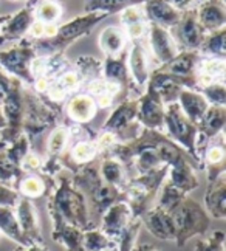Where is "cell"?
I'll list each match as a JSON object with an SVG mask.
<instances>
[{
    "label": "cell",
    "mask_w": 226,
    "mask_h": 251,
    "mask_svg": "<svg viewBox=\"0 0 226 251\" xmlns=\"http://www.w3.org/2000/svg\"><path fill=\"white\" fill-rule=\"evenodd\" d=\"M175 226V244L183 248L192 237L204 236L211 226V217L201 203L186 196L171 212Z\"/></svg>",
    "instance_id": "obj_5"
},
{
    "label": "cell",
    "mask_w": 226,
    "mask_h": 251,
    "mask_svg": "<svg viewBox=\"0 0 226 251\" xmlns=\"http://www.w3.org/2000/svg\"><path fill=\"white\" fill-rule=\"evenodd\" d=\"M144 13L151 24L163 26L166 30L174 28L181 17V11L175 9L168 2H164V0H147Z\"/></svg>",
    "instance_id": "obj_24"
},
{
    "label": "cell",
    "mask_w": 226,
    "mask_h": 251,
    "mask_svg": "<svg viewBox=\"0 0 226 251\" xmlns=\"http://www.w3.org/2000/svg\"><path fill=\"white\" fill-rule=\"evenodd\" d=\"M174 41L181 45L184 51H199L206 37V31L200 25L195 9H186L181 13L178 24L174 28Z\"/></svg>",
    "instance_id": "obj_11"
},
{
    "label": "cell",
    "mask_w": 226,
    "mask_h": 251,
    "mask_svg": "<svg viewBox=\"0 0 226 251\" xmlns=\"http://www.w3.org/2000/svg\"><path fill=\"white\" fill-rule=\"evenodd\" d=\"M75 186L79 189L88 205L92 214L101 217L107 208H110L116 201L124 200V192L109 183H105L100 174V163L98 160L77 169L72 174Z\"/></svg>",
    "instance_id": "obj_2"
},
{
    "label": "cell",
    "mask_w": 226,
    "mask_h": 251,
    "mask_svg": "<svg viewBox=\"0 0 226 251\" xmlns=\"http://www.w3.org/2000/svg\"><path fill=\"white\" fill-rule=\"evenodd\" d=\"M109 16L105 13H85L84 16L75 17L73 21L64 24L57 28V31L50 39H39L37 48L44 53L51 54H62L67 47H70L75 41L87 36L101 21Z\"/></svg>",
    "instance_id": "obj_6"
},
{
    "label": "cell",
    "mask_w": 226,
    "mask_h": 251,
    "mask_svg": "<svg viewBox=\"0 0 226 251\" xmlns=\"http://www.w3.org/2000/svg\"><path fill=\"white\" fill-rule=\"evenodd\" d=\"M16 191L19 192L21 197L33 200V199H39V197L45 196L48 192V185L42 177L25 174L16 185Z\"/></svg>",
    "instance_id": "obj_33"
},
{
    "label": "cell",
    "mask_w": 226,
    "mask_h": 251,
    "mask_svg": "<svg viewBox=\"0 0 226 251\" xmlns=\"http://www.w3.org/2000/svg\"><path fill=\"white\" fill-rule=\"evenodd\" d=\"M197 163H195L192 158H184L180 160L178 163L169 166L168 171V180L172 186L178 188L181 192H184L186 196L192 192L194 189H197L200 185V180L197 177Z\"/></svg>",
    "instance_id": "obj_16"
},
{
    "label": "cell",
    "mask_w": 226,
    "mask_h": 251,
    "mask_svg": "<svg viewBox=\"0 0 226 251\" xmlns=\"http://www.w3.org/2000/svg\"><path fill=\"white\" fill-rule=\"evenodd\" d=\"M149 44L155 59L161 65L171 62L174 57L180 53L178 45L174 41L172 34L163 26L151 24L149 26Z\"/></svg>",
    "instance_id": "obj_17"
},
{
    "label": "cell",
    "mask_w": 226,
    "mask_h": 251,
    "mask_svg": "<svg viewBox=\"0 0 226 251\" xmlns=\"http://www.w3.org/2000/svg\"><path fill=\"white\" fill-rule=\"evenodd\" d=\"M6 19H8V16H0V30H2V25L6 22Z\"/></svg>",
    "instance_id": "obj_54"
},
{
    "label": "cell",
    "mask_w": 226,
    "mask_h": 251,
    "mask_svg": "<svg viewBox=\"0 0 226 251\" xmlns=\"http://www.w3.org/2000/svg\"><path fill=\"white\" fill-rule=\"evenodd\" d=\"M14 211H16V217H17L19 226H21L22 236L25 239L26 245L45 244L41 222H39V216H37V211L33 205V201L29 199L21 197L17 201V205L14 206Z\"/></svg>",
    "instance_id": "obj_13"
},
{
    "label": "cell",
    "mask_w": 226,
    "mask_h": 251,
    "mask_svg": "<svg viewBox=\"0 0 226 251\" xmlns=\"http://www.w3.org/2000/svg\"><path fill=\"white\" fill-rule=\"evenodd\" d=\"M82 234H84L82 229L68 224L54 225L51 229L53 240L61 245L65 251H84Z\"/></svg>",
    "instance_id": "obj_29"
},
{
    "label": "cell",
    "mask_w": 226,
    "mask_h": 251,
    "mask_svg": "<svg viewBox=\"0 0 226 251\" xmlns=\"http://www.w3.org/2000/svg\"><path fill=\"white\" fill-rule=\"evenodd\" d=\"M225 124H226V109L223 105H209L208 110L204 112L201 121L199 123L197 129L201 137H204L211 143V140L223 133Z\"/></svg>",
    "instance_id": "obj_28"
},
{
    "label": "cell",
    "mask_w": 226,
    "mask_h": 251,
    "mask_svg": "<svg viewBox=\"0 0 226 251\" xmlns=\"http://www.w3.org/2000/svg\"><path fill=\"white\" fill-rule=\"evenodd\" d=\"M24 251H50V250L47 248L45 244H33V245L25 247Z\"/></svg>",
    "instance_id": "obj_52"
},
{
    "label": "cell",
    "mask_w": 226,
    "mask_h": 251,
    "mask_svg": "<svg viewBox=\"0 0 226 251\" xmlns=\"http://www.w3.org/2000/svg\"><path fill=\"white\" fill-rule=\"evenodd\" d=\"M169 166H161L146 174H136L130 177L124 188V201L130 206L135 219H141L144 212L152 208L156 196L168 177Z\"/></svg>",
    "instance_id": "obj_3"
},
{
    "label": "cell",
    "mask_w": 226,
    "mask_h": 251,
    "mask_svg": "<svg viewBox=\"0 0 226 251\" xmlns=\"http://www.w3.org/2000/svg\"><path fill=\"white\" fill-rule=\"evenodd\" d=\"M0 44H2V39H0Z\"/></svg>",
    "instance_id": "obj_58"
},
{
    "label": "cell",
    "mask_w": 226,
    "mask_h": 251,
    "mask_svg": "<svg viewBox=\"0 0 226 251\" xmlns=\"http://www.w3.org/2000/svg\"><path fill=\"white\" fill-rule=\"evenodd\" d=\"M195 251H225V233L223 231H214L208 237L200 239Z\"/></svg>",
    "instance_id": "obj_43"
},
{
    "label": "cell",
    "mask_w": 226,
    "mask_h": 251,
    "mask_svg": "<svg viewBox=\"0 0 226 251\" xmlns=\"http://www.w3.org/2000/svg\"><path fill=\"white\" fill-rule=\"evenodd\" d=\"M102 251H116L115 248H109V250H102Z\"/></svg>",
    "instance_id": "obj_57"
},
{
    "label": "cell",
    "mask_w": 226,
    "mask_h": 251,
    "mask_svg": "<svg viewBox=\"0 0 226 251\" xmlns=\"http://www.w3.org/2000/svg\"><path fill=\"white\" fill-rule=\"evenodd\" d=\"M29 141L28 137L25 133H22L21 137L16 138L11 144H8L6 149H5V153L8 155V158L11 160L13 163H16V165L21 166L22 160L25 158V155L29 152Z\"/></svg>",
    "instance_id": "obj_41"
},
{
    "label": "cell",
    "mask_w": 226,
    "mask_h": 251,
    "mask_svg": "<svg viewBox=\"0 0 226 251\" xmlns=\"http://www.w3.org/2000/svg\"><path fill=\"white\" fill-rule=\"evenodd\" d=\"M164 109L166 105L161 101L155 90L147 87L146 93L138 98V113H136V121L143 127L164 132Z\"/></svg>",
    "instance_id": "obj_12"
},
{
    "label": "cell",
    "mask_w": 226,
    "mask_h": 251,
    "mask_svg": "<svg viewBox=\"0 0 226 251\" xmlns=\"http://www.w3.org/2000/svg\"><path fill=\"white\" fill-rule=\"evenodd\" d=\"M203 208L211 219L223 220L226 217V172L208 181Z\"/></svg>",
    "instance_id": "obj_18"
},
{
    "label": "cell",
    "mask_w": 226,
    "mask_h": 251,
    "mask_svg": "<svg viewBox=\"0 0 226 251\" xmlns=\"http://www.w3.org/2000/svg\"><path fill=\"white\" fill-rule=\"evenodd\" d=\"M164 130L168 132L166 135H168L169 138H172L178 146H181L189 153L191 158L197 163L199 169H201L199 158H197V152H195V143H197L199 129H197V126L181 112L180 105L176 102L166 104Z\"/></svg>",
    "instance_id": "obj_7"
},
{
    "label": "cell",
    "mask_w": 226,
    "mask_h": 251,
    "mask_svg": "<svg viewBox=\"0 0 226 251\" xmlns=\"http://www.w3.org/2000/svg\"><path fill=\"white\" fill-rule=\"evenodd\" d=\"M61 13H62L61 5L56 2H42L36 8L37 21L42 24H53L56 19H59Z\"/></svg>",
    "instance_id": "obj_42"
},
{
    "label": "cell",
    "mask_w": 226,
    "mask_h": 251,
    "mask_svg": "<svg viewBox=\"0 0 226 251\" xmlns=\"http://www.w3.org/2000/svg\"><path fill=\"white\" fill-rule=\"evenodd\" d=\"M133 219L135 217L132 214L130 206L127 205L124 200L116 201L110 208H107L104 211V214L101 216L100 229L107 237L116 240Z\"/></svg>",
    "instance_id": "obj_14"
},
{
    "label": "cell",
    "mask_w": 226,
    "mask_h": 251,
    "mask_svg": "<svg viewBox=\"0 0 226 251\" xmlns=\"http://www.w3.org/2000/svg\"><path fill=\"white\" fill-rule=\"evenodd\" d=\"M136 113H138V98L135 100L127 98L121 102H118L115 110L105 120L101 130L115 135L118 143L129 141L135 138L143 127L136 121Z\"/></svg>",
    "instance_id": "obj_8"
},
{
    "label": "cell",
    "mask_w": 226,
    "mask_h": 251,
    "mask_svg": "<svg viewBox=\"0 0 226 251\" xmlns=\"http://www.w3.org/2000/svg\"><path fill=\"white\" fill-rule=\"evenodd\" d=\"M98 163H100V174L105 183L124 191L127 181H129V169L126 165L112 157V155H101L98 157Z\"/></svg>",
    "instance_id": "obj_25"
},
{
    "label": "cell",
    "mask_w": 226,
    "mask_h": 251,
    "mask_svg": "<svg viewBox=\"0 0 226 251\" xmlns=\"http://www.w3.org/2000/svg\"><path fill=\"white\" fill-rule=\"evenodd\" d=\"M201 157V169H206L208 181L217 178L220 174L226 172V151H225V137L220 133L219 137L211 140Z\"/></svg>",
    "instance_id": "obj_21"
},
{
    "label": "cell",
    "mask_w": 226,
    "mask_h": 251,
    "mask_svg": "<svg viewBox=\"0 0 226 251\" xmlns=\"http://www.w3.org/2000/svg\"><path fill=\"white\" fill-rule=\"evenodd\" d=\"M41 166H42V160L39 158L36 153H33V152H28L26 155H25V158L22 160V163H21V168L26 174L39 171V169H41Z\"/></svg>",
    "instance_id": "obj_46"
},
{
    "label": "cell",
    "mask_w": 226,
    "mask_h": 251,
    "mask_svg": "<svg viewBox=\"0 0 226 251\" xmlns=\"http://www.w3.org/2000/svg\"><path fill=\"white\" fill-rule=\"evenodd\" d=\"M25 174L26 172L21 166L8 158L5 151H0V183L16 189V185Z\"/></svg>",
    "instance_id": "obj_36"
},
{
    "label": "cell",
    "mask_w": 226,
    "mask_h": 251,
    "mask_svg": "<svg viewBox=\"0 0 226 251\" xmlns=\"http://www.w3.org/2000/svg\"><path fill=\"white\" fill-rule=\"evenodd\" d=\"M11 82H13V78H9L5 72L0 70V105H2L9 89H11Z\"/></svg>",
    "instance_id": "obj_47"
},
{
    "label": "cell",
    "mask_w": 226,
    "mask_h": 251,
    "mask_svg": "<svg viewBox=\"0 0 226 251\" xmlns=\"http://www.w3.org/2000/svg\"><path fill=\"white\" fill-rule=\"evenodd\" d=\"M209 105H223L226 104V87L223 81H214L211 84H206L200 87L199 90Z\"/></svg>",
    "instance_id": "obj_40"
},
{
    "label": "cell",
    "mask_w": 226,
    "mask_h": 251,
    "mask_svg": "<svg viewBox=\"0 0 226 251\" xmlns=\"http://www.w3.org/2000/svg\"><path fill=\"white\" fill-rule=\"evenodd\" d=\"M100 47L105 56H120L126 47V33L118 26H107L100 34Z\"/></svg>",
    "instance_id": "obj_30"
},
{
    "label": "cell",
    "mask_w": 226,
    "mask_h": 251,
    "mask_svg": "<svg viewBox=\"0 0 226 251\" xmlns=\"http://www.w3.org/2000/svg\"><path fill=\"white\" fill-rule=\"evenodd\" d=\"M184 197H186L184 192H181L178 188L172 186L168 180H164L163 186H161V189L158 192V196H156V200H155L153 205H156L158 208L168 211V212H172L176 208V205H178Z\"/></svg>",
    "instance_id": "obj_35"
},
{
    "label": "cell",
    "mask_w": 226,
    "mask_h": 251,
    "mask_svg": "<svg viewBox=\"0 0 226 251\" xmlns=\"http://www.w3.org/2000/svg\"><path fill=\"white\" fill-rule=\"evenodd\" d=\"M59 124V107L41 95L24 87V121L22 132L29 141Z\"/></svg>",
    "instance_id": "obj_4"
},
{
    "label": "cell",
    "mask_w": 226,
    "mask_h": 251,
    "mask_svg": "<svg viewBox=\"0 0 226 251\" xmlns=\"http://www.w3.org/2000/svg\"><path fill=\"white\" fill-rule=\"evenodd\" d=\"M102 78L109 82L116 84L121 89L124 98H127L129 90L132 89V79L127 70V53L123 51L120 56L110 57L105 56L102 64Z\"/></svg>",
    "instance_id": "obj_19"
},
{
    "label": "cell",
    "mask_w": 226,
    "mask_h": 251,
    "mask_svg": "<svg viewBox=\"0 0 226 251\" xmlns=\"http://www.w3.org/2000/svg\"><path fill=\"white\" fill-rule=\"evenodd\" d=\"M36 57L34 45L28 41H22L8 50L0 51V65L11 73L16 79L25 82L28 85H33L34 78L31 75V62Z\"/></svg>",
    "instance_id": "obj_10"
},
{
    "label": "cell",
    "mask_w": 226,
    "mask_h": 251,
    "mask_svg": "<svg viewBox=\"0 0 226 251\" xmlns=\"http://www.w3.org/2000/svg\"><path fill=\"white\" fill-rule=\"evenodd\" d=\"M132 251H161V250L151 245V244H135Z\"/></svg>",
    "instance_id": "obj_51"
},
{
    "label": "cell",
    "mask_w": 226,
    "mask_h": 251,
    "mask_svg": "<svg viewBox=\"0 0 226 251\" xmlns=\"http://www.w3.org/2000/svg\"><path fill=\"white\" fill-rule=\"evenodd\" d=\"M6 126V121H5V117H3V112H2V107H0V130Z\"/></svg>",
    "instance_id": "obj_53"
},
{
    "label": "cell",
    "mask_w": 226,
    "mask_h": 251,
    "mask_svg": "<svg viewBox=\"0 0 226 251\" xmlns=\"http://www.w3.org/2000/svg\"><path fill=\"white\" fill-rule=\"evenodd\" d=\"M126 30H127V36H129L133 42H136L144 34L146 26H144L143 21H140V22H135V24H132L129 26H126Z\"/></svg>",
    "instance_id": "obj_48"
},
{
    "label": "cell",
    "mask_w": 226,
    "mask_h": 251,
    "mask_svg": "<svg viewBox=\"0 0 226 251\" xmlns=\"http://www.w3.org/2000/svg\"><path fill=\"white\" fill-rule=\"evenodd\" d=\"M127 70H129V76L132 82H135L136 87H144L149 81V67H147V56L141 44L136 41L132 44V48L129 51V57H127Z\"/></svg>",
    "instance_id": "obj_27"
},
{
    "label": "cell",
    "mask_w": 226,
    "mask_h": 251,
    "mask_svg": "<svg viewBox=\"0 0 226 251\" xmlns=\"http://www.w3.org/2000/svg\"><path fill=\"white\" fill-rule=\"evenodd\" d=\"M197 19L204 31H217L225 28L226 24V11L223 0H203L195 9Z\"/></svg>",
    "instance_id": "obj_22"
},
{
    "label": "cell",
    "mask_w": 226,
    "mask_h": 251,
    "mask_svg": "<svg viewBox=\"0 0 226 251\" xmlns=\"http://www.w3.org/2000/svg\"><path fill=\"white\" fill-rule=\"evenodd\" d=\"M164 2H168L171 6H174L175 9H178V11H186V9H191V6L199 2V0H164Z\"/></svg>",
    "instance_id": "obj_49"
},
{
    "label": "cell",
    "mask_w": 226,
    "mask_h": 251,
    "mask_svg": "<svg viewBox=\"0 0 226 251\" xmlns=\"http://www.w3.org/2000/svg\"><path fill=\"white\" fill-rule=\"evenodd\" d=\"M200 51L212 54L214 57H225L226 51V28H220L204 37Z\"/></svg>",
    "instance_id": "obj_37"
},
{
    "label": "cell",
    "mask_w": 226,
    "mask_h": 251,
    "mask_svg": "<svg viewBox=\"0 0 226 251\" xmlns=\"http://www.w3.org/2000/svg\"><path fill=\"white\" fill-rule=\"evenodd\" d=\"M147 0H84L85 13H120L126 8L138 6Z\"/></svg>",
    "instance_id": "obj_32"
},
{
    "label": "cell",
    "mask_w": 226,
    "mask_h": 251,
    "mask_svg": "<svg viewBox=\"0 0 226 251\" xmlns=\"http://www.w3.org/2000/svg\"><path fill=\"white\" fill-rule=\"evenodd\" d=\"M24 248H25V247H21V245H17V247H16L14 250H13V251H24Z\"/></svg>",
    "instance_id": "obj_56"
},
{
    "label": "cell",
    "mask_w": 226,
    "mask_h": 251,
    "mask_svg": "<svg viewBox=\"0 0 226 251\" xmlns=\"http://www.w3.org/2000/svg\"><path fill=\"white\" fill-rule=\"evenodd\" d=\"M77 67V73L82 76V79H98L102 78V62L100 59L92 56H81L79 59L76 61Z\"/></svg>",
    "instance_id": "obj_39"
},
{
    "label": "cell",
    "mask_w": 226,
    "mask_h": 251,
    "mask_svg": "<svg viewBox=\"0 0 226 251\" xmlns=\"http://www.w3.org/2000/svg\"><path fill=\"white\" fill-rule=\"evenodd\" d=\"M47 209L53 226L68 224L82 231L95 228L84 194L75 186L72 176H67L65 171L59 172L48 188Z\"/></svg>",
    "instance_id": "obj_1"
},
{
    "label": "cell",
    "mask_w": 226,
    "mask_h": 251,
    "mask_svg": "<svg viewBox=\"0 0 226 251\" xmlns=\"http://www.w3.org/2000/svg\"><path fill=\"white\" fill-rule=\"evenodd\" d=\"M82 247H84V251H102L109 248L116 250V242L113 239L107 237L98 226H95V228L84 231Z\"/></svg>",
    "instance_id": "obj_34"
},
{
    "label": "cell",
    "mask_w": 226,
    "mask_h": 251,
    "mask_svg": "<svg viewBox=\"0 0 226 251\" xmlns=\"http://www.w3.org/2000/svg\"><path fill=\"white\" fill-rule=\"evenodd\" d=\"M34 6L26 3L25 8L16 13L14 16H8L6 22L0 30V39L5 41H22V37L29 31V26L34 22Z\"/></svg>",
    "instance_id": "obj_20"
},
{
    "label": "cell",
    "mask_w": 226,
    "mask_h": 251,
    "mask_svg": "<svg viewBox=\"0 0 226 251\" xmlns=\"http://www.w3.org/2000/svg\"><path fill=\"white\" fill-rule=\"evenodd\" d=\"M44 30H45V24L39 22V21H34L31 24V26H29V34H31L33 37H36V39H42L44 37Z\"/></svg>",
    "instance_id": "obj_50"
},
{
    "label": "cell",
    "mask_w": 226,
    "mask_h": 251,
    "mask_svg": "<svg viewBox=\"0 0 226 251\" xmlns=\"http://www.w3.org/2000/svg\"><path fill=\"white\" fill-rule=\"evenodd\" d=\"M0 233L21 247H28L22 236L21 226L16 217V211L11 206H0Z\"/></svg>",
    "instance_id": "obj_31"
},
{
    "label": "cell",
    "mask_w": 226,
    "mask_h": 251,
    "mask_svg": "<svg viewBox=\"0 0 226 251\" xmlns=\"http://www.w3.org/2000/svg\"><path fill=\"white\" fill-rule=\"evenodd\" d=\"M141 224L156 239L175 242V226L171 212L153 205L141 216Z\"/></svg>",
    "instance_id": "obj_15"
},
{
    "label": "cell",
    "mask_w": 226,
    "mask_h": 251,
    "mask_svg": "<svg viewBox=\"0 0 226 251\" xmlns=\"http://www.w3.org/2000/svg\"><path fill=\"white\" fill-rule=\"evenodd\" d=\"M2 112L6 121V126L0 130V138L3 143L11 144L16 138H19L22 132V121H24V85L22 82L13 78L11 89H9L5 101L2 102Z\"/></svg>",
    "instance_id": "obj_9"
},
{
    "label": "cell",
    "mask_w": 226,
    "mask_h": 251,
    "mask_svg": "<svg viewBox=\"0 0 226 251\" xmlns=\"http://www.w3.org/2000/svg\"><path fill=\"white\" fill-rule=\"evenodd\" d=\"M6 149V143H3V140L0 138V151H5Z\"/></svg>",
    "instance_id": "obj_55"
},
{
    "label": "cell",
    "mask_w": 226,
    "mask_h": 251,
    "mask_svg": "<svg viewBox=\"0 0 226 251\" xmlns=\"http://www.w3.org/2000/svg\"><path fill=\"white\" fill-rule=\"evenodd\" d=\"M140 21H143V19H141V9L138 6H130L121 11V22L124 26H129Z\"/></svg>",
    "instance_id": "obj_45"
},
{
    "label": "cell",
    "mask_w": 226,
    "mask_h": 251,
    "mask_svg": "<svg viewBox=\"0 0 226 251\" xmlns=\"http://www.w3.org/2000/svg\"><path fill=\"white\" fill-rule=\"evenodd\" d=\"M143 224L141 219H133L127 228L123 231L115 242H116V251H132V248L136 244V239H138L140 229H141Z\"/></svg>",
    "instance_id": "obj_38"
},
{
    "label": "cell",
    "mask_w": 226,
    "mask_h": 251,
    "mask_svg": "<svg viewBox=\"0 0 226 251\" xmlns=\"http://www.w3.org/2000/svg\"><path fill=\"white\" fill-rule=\"evenodd\" d=\"M96 102L88 93H76L68 100L65 105V113L75 124H87L96 115Z\"/></svg>",
    "instance_id": "obj_23"
},
{
    "label": "cell",
    "mask_w": 226,
    "mask_h": 251,
    "mask_svg": "<svg viewBox=\"0 0 226 251\" xmlns=\"http://www.w3.org/2000/svg\"><path fill=\"white\" fill-rule=\"evenodd\" d=\"M19 199V192L11 188V186H6L3 183H0V206H11L14 208L17 205Z\"/></svg>",
    "instance_id": "obj_44"
},
{
    "label": "cell",
    "mask_w": 226,
    "mask_h": 251,
    "mask_svg": "<svg viewBox=\"0 0 226 251\" xmlns=\"http://www.w3.org/2000/svg\"><path fill=\"white\" fill-rule=\"evenodd\" d=\"M176 104L180 105L181 112L195 126H199L204 112L209 107V104L204 100V96L195 89H183L178 95V98H176Z\"/></svg>",
    "instance_id": "obj_26"
}]
</instances>
